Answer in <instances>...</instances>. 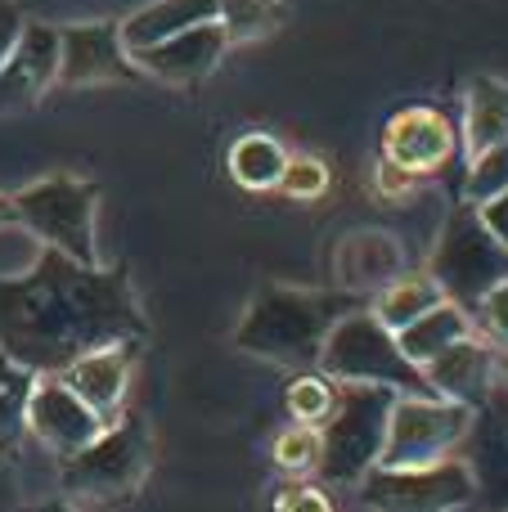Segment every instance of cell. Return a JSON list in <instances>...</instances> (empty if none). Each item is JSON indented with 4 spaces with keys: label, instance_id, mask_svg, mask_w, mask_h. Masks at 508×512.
Instances as JSON below:
<instances>
[{
    "label": "cell",
    "instance_id": "6da1fadb",
    "mask_svg": "<svg viewBox=\"0 0 508 512\" xmlns=\"http://www.w3.org/2000/svg\"><path fill=\"white\" fill-rule=\"evenodd\" d=\"M149 315L126 270L77 265L41 248L18 274H0V355L36 378L68 369L99 346H144Z\"/></svg>",
    "mask_w": 508,
    "mask_h": 512
},
{
    "label": "cell",
    "instance_id": "7a4b0ae2",
    "mask_svg": "<svg viewBox=\"0 0 508 512\" xmlns=\"http://www.w3.org/2000/svg\"><path fill=\"white\" fill-rule=\"evenodd\" d=\"M356 306H369V301L347 297V292H311L270 283L248 301L239 328H234V346L266 364L311 369V364H320L329 328Z\"/></svg>",
    "mask_w": 508,
    "mask_h": 512
},
{
    "label": "cell",
    "instance_id": "3957f363",
    "mask_svg": "<svg viewBox=\"0 0 508 512\" xmlns=\"http://www.w3.org/2000/svg\"><path fill=\"white\" fill-rule=\"evenodd\" d=\"M18 230H27L41 248L68 256L77 265H108L99 252V189L72 171H54L32 185L14 189Z\"/></svg>",
    "mask_w": 508,
    "mask_h": 512
},
{
    "label": "cell",
    "instance_id": "277c9868",
    "mask_svg": "<svg viewBox=\"0 0 508 512\" xmlns=\"http://www.w3.org/2000/svg\"><path fill=\"white\" fill-rule=\"evenodd\" d=\"M153 436L135 409L104 427L95 441L72 459H59V490L72 504H122L149 481Z\"/></svg>",
    "mask_w": 508,
    "mask_h": 512
},
{
    "label": "cell",
    "instance_id": "5b68a950",
    "mask_svg": "<svg viewBox=\"0 0 508 512\" xmlns=\"http://www.w3.org/2000/svg\"><path fill=\"white\" fill-rule=\"evenodd\" d=\"M315 369L338 387H387L401 396H432L423 373L401 355L392 328L378 324L369 306H356L329 328V342Z\"/></svg>",
    "mask_w": 508,
    "mask_h": 512
},
{
    "label": "cell",
    "instance_id": "8992f818",
    "mask_svg": "<svg viewBox=\"0 0 508 512\" xmlns=\"http://www.w3.org/2000/svg\"><path fill=\"white\" fill-rule=\"evenodd\" d=\"M428 274L441 288V297L464 306L473 315L482 306V297L491 288H500L508 279V252L495 243V234L482 225L473 203L450 207V216L441 221L437 243H432L428 256Z\"/></svg>",
    "mask_w": 508,
    "mask_h": 512
},
{
    "label": "cell",
    "instance_id": "52a82bcc",
    "mask_svg": "<svg viewBox=\"0 0 508 512\" xmlns=\"http://www.w3.org/2000/svg\"><path fill=\"white\" fill-rule=\"evenodd\" d=\"M396 396H401V391H387V387H347L342 391L333 418L320 427L324 450H320V472H315V477H324L333 490H356L360 481L378 468Z\"/></svg>",
    "mask_w": 508,
    "mask_h": 512
},
{
    "label": "cell",
    "instance_id": "ba28073f",
    "mask_svg": "<svg viewBox=\"0 0 508 512\" xmlns=\"http://www.w3.org/2000/svg\"><path fill=\"white\" fill-rule=\"evenodd\" d=\"M473 418H477V409L455 405V400L396 396L392 418H387L378 468L410 472V468H432V463L455 459V454L464 450L468 432H473Z\"/></svg>",
    "mask_w": 508,
    "mask_h": 512
},
{
    "label": "cell",
    "instance_id": "9c48e42d",
    "mask_svg": "<svg viewBox=\"0 0 508 512\" xmlns=\"http://www.w3.org/2000/svg\"><path fill=\"white\" fill-rule=\"evenodd\" d=\"M360 504L369 512H468L473 508V472L468 463L446 459L432 468H410V472H383L374 468L356 486Z\"/></svg>",
    "mask_w": 508,
    "mask_h": 512
},
{
    "label": "cell",
    "instance_id": "30bf717a",
    "mask_svg": "<svg viewBox=\"0 0 508 512\" xmlns=\"http://www.w3.org/2000/svg\"><path fill=\"white\" fill-rule=\"evenodd\" d=\"M140 68L131 63L117 23H63L59 27V86H122L135 81Z\"/></svg>",
    "mask_w": 508,
    "mask_h": 512
},
{
    "label": "cell",
    "instance_id": "8fae6325",
    "mask_svg": "<svg viewBox=\"0 0 508 512\" xmlns=\"http://www.w3.org/2000/svg\"><path fill=\"white\" fill-rule=\"evenodd\" d=\"M104 427H108L104 418H99L86 400H77V391H68L54 373L36 378L32 396H27V436L41 441L54 459L81 454Z\"/></svg>",
    "mask_w": 508,
    "mask_h": 512
},
{
    "label": "cell",
    "instance_id": "7c38bea8",
    "mask_svg": "<svg viewBox=\"0 0 508 512\" xmlns=\"http://www.w3.org/2000/svg\"><path fill=\"white\" fill-rule=\"evenodd\" d=\"M419 373L437 400H455V405L482 409L486 400L495 396V387H500L504 364H500V355L473 333V337H464V342L446 346V351L423 364Z\"/></svg>",
    "mask_w": 508,
    "mask_h": 512
},
{
    "label": "cell",
    "instance_id": "4fadbf2b",
    "mask_svg": "<svg viewBox=\"0 0 508 512\" xmlns=\"http://www.w3.org/2000/svg\"><path fill=\"white\" fill-rule=\"evenodd\" d=\"M401 274H410L405 270V243L387 230H351L333 252V283L347 297L374 301Z\"/></svg>",
    "mask_w": 508,
    "mask_h": 512
},
{
    "label": "cell",
    "instance_id": "5bb4252c",
    "mask_svg": "<svg viewBox=\"0 0 508 512\" xmlns=\"http://www.w3.org/2000/svg\"><path fill=\"white\" fill-rule=\"evenodd\" d=\"M59 86V27L27 23L18 50L0 68V113H23Z\"/></svg>",
    "mask_w": 508,
    "mask_h": 512
},
{
    "label": "cell",
    "instance_id": "9a60e30c",
    "mask_svg": "<svg viewBox=\"0 0 508 512\" xmlns=\"http://www.w3.org/2000/svg\"><path fill=\"white\" fill-rule=\"evenodd\" d=\"M225 50H230V41H225L221 23L207 18V23L185 27V32L171 36V41L135 54L131 63L144 72V77L167 81V86H198V81H207L216 68H221Z\"/></svg>",
    "mask_w": 508,
    "mask_h": 512
},
{
    "label": "cell",
    "instance_id": "2e32d148",
    "mask_svg": "<svg viewBox=\"0 0 508 512\" xmlns=\"http://www.w3.org/2000/svg\"><path fill=\"white\" fill-rule=\"evenodd\" d=\"M135 351L140 346H99V351L77 355L54 378L68 391H77V400H86L104 423H113V418H122L131 409L126 396H131V378H135Z\"/></svg>",
    "mask_w": 508,
    "mask_h": 512
},
{
    "label": "cell",
    "instance_id": "e0dca14e",
    "mask_svg": "<svg viewBox=\"0 0 508 512\" xmlns=\"http://www.w3.org/2000/svg\"><path fill=\"white\" fill-rule=\"evenodd\" d=\"M455 153V131H450L446 113L437 108H401V113L387 117L383 126V158L396 162L410 176H428L441 171L446 158Z\"/></svg>",
    "mask_w": 508,
    "mask_h": 512
},
{
    "label": "cell",
    "instance_id": "ac0fdd59",
    "mask_svg": "<svg viewBox=\"0 0 508 512\" xmlns=\"http://www.w3.org/2000/svg\"><path fill=\"white\" fill-rule=\"evenodd\" d=\"M207 18H216V0H149V5L131 9V14L117 23V36H122L126 54H144L153 50V45L171 41V36H180L185 27H198L207 23Z\"/></svg>",
    "mask_w": 508,
    "mask_h": 512
},
{
    "label": "cell",
    "instance_id": "d6986e66",
    "mask_svg": "<svg viewBox=\"0 0 508 512\" xmlns=\"http://www.w3.org/2000/svg\"><path fill=\"white\" fill-rule=\"evenodd\" d=\"M508 140V81L504 77H473L464 90V153L495 149Z\"/></svg>",
    "mask_w": 508,
    "mask_h": 512
},
{
    "label": "cell",
    "instance_id": "ffe728a7",
    "mask_svg": "<svg viewBox=\"0 0 508 512\" xmlns=\"http://www.w3.org/2000/svg\"><path fill=\"white\" fill-rule=\"evenodd\" d=\"M464 337H473V315H468L464 306H455V301H441V306H432L428 315H419L410 328H401L396 333V346H401V355L414 364V369H423L428 360H437L446 346L464 342Z\"/></svg>",
    "mask_w": 508,
    "mask_h": 512
},
{
    "label": "cell",
    "instance_id": "44dd1931",
    "mask_svg": "<svg viewBox=\"0 0 508 512\" xmlns=\"http://www.w3.org/2000/svg\"><path fill=\"white\" fill-rule=\"evenodd\" d=\"M225 167H230L234 185L252 189V194H266V189H279V176H284V167H288V149L275 140V135L248 131L230 144Z\"/></svg>",
    "mask_w": 508,
    "mask_h": 512
},
{
    "label": "cell",
    "instance_id": "7402d4cb",
    "mask_svg": "<svg viewBox=\"0 0 508 512\" xmlns=\"http://www.w3.org/2000/svg\"><path fill=\"white\" fill-rule=\"evenodd\" d=\"M441 288L428 279V274H401L396 283H387L383 292H378L374 301H369V310L378 315V324L392 328V333H401V328H410L419 315H428L432 306H441Z\"/></svg>",
    "mask_w": 508,
    "mask_h": 512
},
{
    "label": "cell",
    "instance_id": "603a6c76",
    "mask_svg": "<svg viewBox=\"0 0 508 512\" xmlns=\"http://www.w3.org/2000/svg\"><path fill=\"white\" fill-rule=\"evenodd\" d=\"M216 23L230 45H252L288 23L284 0H216Z\"/></svg>",
    "mask_w": 508,
    "mask_h": 512
},
{
    "label": "cell",
    "instance_id": "cb8c5ba5",
    "mask_svg": "<svg viewBox=\"0 0 508 512\" xmlns=\"http://www.w3.org/2000/svg\"><path fill=\"white\" fill-rule=\"evenodd\" d=\"M32 387H36V373L23 369L18 360H9V355H0V459H9L23 445Z\"/></svg>",
    "mask_w": 508,
    "mask_h": 512
},
{
    "label": "cell",
    "instance_id": "d4e9b609",
    "mask_svg": "<svg viewBox=\"0 0 508 512\" xmlns=\"http://www.w3.org/2000/svg\"><path fill=\"white\" fill-rule=\"evenodd\" d=\"M338 382L333 378H324L320 369L315 373H297L293 382H288V391H284V409H288V418L293 423H302V427H324L333 418V409H338Z\"/></svg>",
    "mask_w": 508,
    "mask_h": 512
},
{
    "label": "cell",
    "instance_id": "484cf974",
    "mask_svg": "<svg viewBox=\"0 0 508 512\" xmlns=\"http://www.w3.org/2000/svg\"><path fill=\"white\" fill-rule=\"evenodd\" d=\"M320 450H324V436L320 427H284V432L275 436V450H270V459H275V468L284 472L288 481H302V477H315L320 472Z\"/></svg>",
    "mask_w": 508,
    "mask_h": 512
},
{
    "label": "cell",
    "instance_id": "4316f807",
    "mask_svg": "<svg viewBox=\"0 0 508 512\" xmlns=\"http://www.w3.org/2000/svg\"><path fill=\"white\" fill-rule=\"evenodd\" d=\"M508 189V140L495 144V149L477 153V158H468V180H464V203L482 207L491 203L495 194H504Z\"/></svg>",
    "mask_w": 508,
    "mask_h": 512
},
{
    "label": "cell",
    "instance_id": "83f0119b",
    "mask_svg": "<svg viewBox=\"0 0 508 512\" xmlns=\"http://www.w3.org/2000/svg\"><path fill=\"white\" fill-rule=\"evenodd\" d=\"M333 185V171L324 167L315 153H288V167L284 176H279V189H284L288 198H297V203H311V198H324Z\"/></svg>",
    "mask_w": 508,
    "mask_h": 512
},
{
    "label": "cell",
    "instance_id": "f1b7e54d",
    "mask_svg": "<svg viewBox=\"0 0 508 512\" xmlns=\"http://www.w3.org/2000/svg\"><path fill=\"white\" fill-rule=\"evenodd\" d=\"M473 333L482 337L495 355H508V279L500 288L486 292L482 306L473 310Z\"/></svg>",
    "mask_w": 508,
    "mask_h": 512
},
{
    "label": "cell",
    "instance_id": "f546056e",
    "mask_svg": "<svg viewBox=\"0 0 508 512\" xmlns=\"http://www.w3.org/2000/svg\"><path fill=\"white\" fill-rule=\"evenodd\" d=\"M414 185H419V176H410V171H401L396 162L378 158V167H374V194L383 198V203H410Z\"/></svg>",
    "mask_w": 508,
    "mask_h": 512
},
{
    "label": "cell",
    "instance_id": "4dcf8cb0",
    "mask_svg": "<svg viewBox=\"0 0 508 512\" xmlns=\"http://www.w3.org/2000/svg\"><path fill=\"white\" fill-rule=\"evenodd\" d=\"M275 512H333V499L320 486H293L275 499Z\"/></svg>",
    "mask_w": 508,
    "mask_h": 512
},
{
    "label": "cell",
    "instance_id": "1f68e13d",
    "mask_svg": "<svg viewBox=\"0 0 508 512\" xmlns=\"http://www.w3.org/2000/svg\"><path fill=\"white\" fill-rule=\"evenodd\" d=\"M23 32H27V14L18 9V0H0V68H5V59L18 50Z\"/></svg>",
    "mask_w": 508,
    "mask_h": 512
},
{
    "label": "cell",
    "instance_id": "d6a6232c",
    "mask_svg": "<svg viewBox=\"0 0 508 512\" xmlns=\"http://www.w3.org/2000/svg\"><path fill=\"white\" fill-rule=\"evenodd\" d=\"M477 216H482V225L495 234V243L508 252V189H504V194H495L491 203L477 207Z\"/></svg>",
    "mask_w": 508,
    "mask_h": 512
},
{
    "label": "cell",
    "instance_id": "836d02e7",
    "mask_svg": "<svg viewBox=\"0 0 508 512\" xmlns=\"http://www.w3.org/2000/svg\"><path fill=\"white\" fill-rule=\"evenodd\" d=\"M18 512H77V504H72V499H45V504H27Z\"/></svg>",
    "mask_w": 508,
    "mask_h": 512
},
{
    "label": "cell",
    "instance_id": "e575fe53",
    "mask_svg": "<svg viewBox=\"0 0 508 512\" xmlns=\"http://www.w3.org/2000/svg\"><path fill=\"white\" fill-rule=\"evenodd\" d=\"M18 225V212H14V198L0 194V230H14Z\"/></svg>",
    "mask_w": 508,
    "mask_h": 512
},
{
    "label": "cell",
    "instance_id": "d590c367",
    "mask_svg": "<svg viewBox=\"0 0 508 512\" xmlns=\"http://www.w3.org/2000/svg\"><path fill=\"white\" fill-rule=\"evenodd\" d=\"M504 360H508V355H504ZM504 378H508V364H504Z\"/></svg>",
    "mask_w": 508,
    "mask_h": 512
}]
</instances>
